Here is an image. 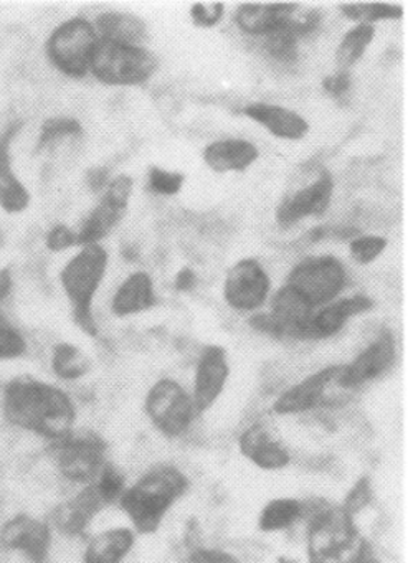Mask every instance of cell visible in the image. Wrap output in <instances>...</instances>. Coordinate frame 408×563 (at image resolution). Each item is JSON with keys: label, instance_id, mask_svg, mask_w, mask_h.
<instances>
[{"label": "cell", "instance_id": "obj_1", "mask_svg": "<svg viewBox=\"0 0 408 563\" xmlns=\"http://www.w3.org/2000/svg\"><path fill=\"white\" fill-rule=\"evenodd\" d=\"M4 413L15 427L52 443L70 434L77 421L70 395L32 375H21L5 385Z\"/></svg>", "mask_w": 408, "mask_h": 563}, {"label": "cell", "instance_id": "obj_2", "mask_svg": "<svg viewBox=\"0 0 408 563\" xmlns=\"http://www.w3.org/2000/svg\"><path fill=\"white\" fill-rule=\"evenodd\" d=\"M189 487V477L183 470L174 464H156L126 487L118 504L133 523L134 532L153 536Z\"/></svg>", "mask_w": 408, "mask_h": 563}, {"label": "cell", "instance_id": "obj_3", "mask_svg": "<svg viewBox=\"0 0 408 563\" xmlns=\"http://www.w3.org/2000/svg\"><path fill=\"white\" fill-rule=\"evenodd\" d=\"M110 269V252L104 245L80 246L58 273V283L71 309V319L88 338H98L95 299Z\"/></svg>", "mask_w": 408, "mask_h": 563}, {"label": "cell", "instance_id": "obj_4", "mask_svg": "<svg viewBox=\"0 0 408 563\" xmlns=\"http://www.w3.org/2000/svg\"><path fill=\"white\" fill-rule=\"evenodd\" d=\"M157 70L159 58L150 48L100 38L91 60L90 77L104 87L137 88L150 84Z\"/></svg>", "mask_w": 408, "mask_h": 563}, {"label": "cell", "instance_id": "obj_5", "mask_svg": "<svg viewBox=\"0 0 408 563\" xmlns=\"http://www.w3.org/2000/svg\"><path fill=\"white\" fill-rule=\"evenodd\" d=\"M100 37L93 21L74 15L55 25L44 45L48 65L68 80L90 77L91 60Z\"/></svg>", "mask_w": 408, "mask_h": 563}, {"label": "cell", "instance_id": "obj_6", "mask_svg": "<svg viewBox=\"0 0 408 563\" xmlns=\"http://www.w3.org/2000/svg\"><path fill=\"white\" fill-rule=\"evenodd\" d=\"M308 563H345L361 543L355 519L341 506L321 500L308 526Z\"/></svg>", "mask_w": 408, "mask_h": 563}, {"label": "cell", "instance_id": "obj_7", "mask_svg": "<svg viewBox=\"0 0 408 563\" xmlns=\"http://www.w3.org/2000/svg\"><path fill=\"white\" fill-rule=\"evenodd\" d=\"M144 411L151 424L169 440L184 437L197 418L192 397L174 378H161L151 385L144 398Z\"/></svg>", "mask_w": 408, "mask_h": 563}, {"label": "cell", "instance_id": "obj_8", "mask_svg": "<svg viewBox=\"0 0 408 563\" xmlns=\"http://www.w3.org/2000/svg\"><path fill=\"white\" fill-rule=\"evenodd\" d=\"M133 176L118 174L111 177L103 192L100 194L97 206L85 217L77 230L78 249L87 245H103L104 240L118 229L134 196Z\"/></svg>", "mask_w": 408, "mask_h": 563}, {"label": "cell", "instance_id": "obj_9", "mask_svg": "<svg viewBox=\"0 0 408 563\" xmlns=\"http://www.w3.org/2000/svg\"><path fill=\"white\" fill-rule=\"evenodd\" d=\"M286 283L298 289L312 308L319 309L341 298L349 283V273L338 256H308L289 269Z\"/></svg>", "mask_w": 408, "mask_h": 563}, {"label": "cell", "instance_id": "obj_10", "mask_svg": "<svg viewBox=\"0 0 408 563\" xmlns=\"http://www.w3.org/2000/svg\"><path fill=\"white\" fill-rule=\"evenodd\" d=\"M107 451L103 438L90 430H74L54 443L58 471L74 483H93L107 464Z\"/></svg>", "mask_w": 408, "mask_h": 563}, {"label": "cell", "instance_id": "obj_11", "mask_svg": "<svg viewBox=\"0 0 408 563\" xmlns=\"http://www.w3.org/2000/svg\"><path fill=\"white\" fill-rule=\"evenodd\" d=\"M273 282L265 266L253 258L236 260L223 279V299L233 311L250 314L260 311L272 296Z\"/></svg>", "mask_w": 408, "mask_h": 563}, {"label": "cell", "instance_id": "obj_12", "mask_svg": "<svg viewBox=\"0 0 408 563\" xmlns=\"http://www.w3.org/2000/svg\"><path fill=\"white\" fill-rule=\"evenodd\" d=\"M335 180L329 170H321L308 186L296 190L288 199L279 203L275 220L282 229H291L308 219L324 216L334 199Z\"/></svg>", "mask_w": 408, "mask_h": 563}, {"label": "cell", "instance_id": "obj_13", "mask_svg": "<svg viewBox=\"0 0 408 563\" xmlns=\"http://www.w3.org/2000/svg\"><path fill=\"white\" fill-rule=\"evenodd\" d=\"M397 342L390 331L381 332L367 347L362 349L349 364H342L335 384L345 390L361 388L377 380L394 365Z\"/></svg>", "mask_w": 408, "mask_h": 563}, {"label": "cell", "instance_id": "obj_14", "mask_svg": "<svg viewBox=\"0 0 408 563\" xmlns=\"http://www.w3.org/2000/svg\"><path fill=\"white\" fill-rule=\"evenodd\" d=\"M229 354L219 344H209L200 352L194 372L192 397L197 415L207 413L225 391L230 378Z\"/></svg>", "mask_w": 408, "mask_h": 563}, {"label": "cell", "instance_id": "obj_15", "mask_svg": "<svg viewBox=\"0 0 408 563\" xmlns=\"http://www.w3.org/2000/svg\"><path fill=\"white\" fill-rule=\"evenodd\" d=\"M21 130L22 123L15 121L0 133V212L11 217L27 212L32 203V192L15 170L12 154V144Z\"/></svg>", "mask_w": 408, "mask_h": 563}, {"label": "cell", "instance_id": "obj_16", "mask_svg": "<svg viewBox=\"0 0 408 563\" xmlns=\"http://www.w3.org/2000/svg\"><path fill=\"white\" fill-rule=\"evenodd\" d=\"M269 318L275 322L276 339L308 341L309 321L316 309L291 285L285 283L269 296Z\"/></svg>", "mask_w": 408, "mask_h": 563}, {"label": "cell", "instance_id": "obj_17", "mask_svg": "<svg viewBox=\"0 0 408 563\" xmlns=\"http://www.w3.org/2000/svg\"><path fill=\"white\" fill-rule=\"evenodd\" d=\"M342 364L326 365L319 371L312 372L308 377L299 380L298 384L286 388L275 401H273V413L276 415H301L315 410L324 401L329 387L338 382Z\"/></svg>", "mask_w": 408, "mask_h": 563}, {"label": "cell", "instance_id": "obj_18", "mask_svg": "<svg viewBox=\"0 0 408 563\" xmlns=\"http://www.w3.org/2000/svg\"><path fill=\"white\" fill-rule=\"evenodd\" d=\"M375 308V301L364 292L335 299L322 308L316 309L309 321L308 341H324L338 335L349 321L362 314H368Z\"/></svg>", "mask_w": 408, "mask_h": 563}, {"label": "cell", "instance_id": "obj_19", "mask_svg": "<svg viewBox=\"0 0 408 563\" xmlns=\"http://www.w3.org/2000/svg\"><path fill=\"white\" fill-rule=\"evenodd\" d=\"M239 450L245 460L262 471H282L291 463V454L268 424L256 421L239 438Z\"/></svg>", "mask_w": 408, "mask_h": 563}, {"label": "cell", "instance_id": "obj_20", "mask_svg": "<svg viewBox=\"0 0 408 563\" xmlns=\"http://www.w3.org/2000/svg\"><path fill=\"white\" fill-rule=\"evenodd\" d=\"M0 540L5 549L21 552L32 563H44L51 553L52 530L44 520L21 514L5 523Z\"/></svg>", "mask_w": 408, "mask_h": 563}, {"label": "cell", "instance_id": "obj_21", "mask_svg": "<svg viewBox=\"0 0 408 563\" xmlns=\"http://www.w3.org/2000/svg\"><path fill=\"white\" fill-rule=\"evenodd\" d=\"M242 113L253 123L268 131L276 140L299 143L308 136L311 124L298 111L269 101H253L245 104Z\"/></svg>", "mask_w": 408, "mask_h": 563}, {"label": "cell", "instance_id": "obj_22", "mask_svg": "<svg viewBox=\"0 0 408 563\" xmlns=\"http://www.w3.org/2000/svg\"><path fill=\"white\" fill-rule=\"evenodd\" d=\"M260 159V150L253 141L243 137H223L207 144L202 161L216 174H242Z\"/></svg>", "mask_w": 408, "mask_h": 563}, {"label": "cell", "instance_id": "obj_23", "mask_svg": "<svg viewBox=\"0 0 408 563\" xmlns=\"http://www.w3.org/2000/svg\"><path fill=\"white\" fill-rule=\"evenodd\" d=\"M299 11V4H240L233 19L242 34L265 38L285 29Z\"/></svg>", "mask_w": 408, "mask_h": 563}, {"label": "cell", "instance_id": "obj_24", "mask_svg": "<svg viewBox=\"0 0 408 563\" xmlns=\"http://www.w3.org/2000/svg\"><path fill=\"white\" fill-rule=\"evenodd\" d=\"M157 306L156 285L151 273L144 269L130 273L111 296L110 311L114 318L124 319L143 314Z\"/></svg>", "mask_w": 408, "mask_h": 563}, {"label": "cell", "instance_id": "obj_25", "mask_svg": "<svg viewBox=\"0 0 408 563\" xmlns=\"http://www.w3.org/2000/svg\"><path fill=\"white\" fill-rule=\"evenodd\" d=\"M107 507L93 484H88L77 496L55 510V523L67 536L77 537L87 532L95 517Z\"/></svg>", "mask_w": 408, "mask_h": 563}, {"label": "cell", "instance_id": "obj_26", "mask_svg": "<svg viewBox=\"0 0 408 563\" xmlns=\"http://www.w3.org/2000/svg\"><path fill=\"white\" fill-rule=\"evenodd\" d=\"M98 37L120 44L143 45L150 41V27L133 12L107 11L93 19Z\"/></svg>", "mask_w": 408, "mask_h": 563}, {"label": "cell", "instance_id": "obj_27", "mask_svg": "<svg viewBox=\"0 0 408 563\" xmlns=\"http://www.w3.org/2000/svg\"><path fill=\"white\" fill-rule=\"evenodd\" d=\"M136 543L130 527H113L95 536L84 553V563H123Z\"/></svg>", "mask_w": 408, "mask_h": 563}, {"label": "cell", "instance_id": "obj_28", "mask_svg": "<svg viewBox=\"0 0 408 563\" xmlns=\"http://www.w3.org/2000/svg\"><path fill=\"white\" fill-rule=\"evenodd\" d=\"M306 503L296 497H276L268 500L258 514V529L263 533L283 532L302 519Z\"/></svg>", "mask_w": 408, "mask_h": 563}, {"label": "cell", "instance_id": "obj_29", "mask_svg": "<svg viewBox=\"0 0 408 563\" xmlns=\"http://www.w3.org/2000/svg\"><path fill=\"white\" fill-rule=\"evenodd\" d=\"M377 27L371 24H354L339 41L334 52L338 70L351 71L374 44Z\"/></svg>", "mask_w": 408, "mask_h": 563}, {"label": "cell", "instance_id": "obj_30", "mask_svg": "<svg viewBox=\"0 0 408 563\" xmlns=\"http://www.w3.org/2000/svg\"><path fill=\"white\" fill-rule=\"evenodd\" d=\"M52 371L60 380L75 382L91 371V361L78 345L71 342H58L52 351Z\"/></svg>", "mask_w": 408, "mask_h": 563}, {"label": "cell", "instance_id": "obj_31", "mask_svg": "<svg viewBox=\"0 0 408 563\" xmlns=\"http://www.w3.org/2000/svg\"><path fill=\"white\" fill-rule=\"evenodd\" d=\"M85 128L81 121L68 114L51 117L41 124L37 136V151H45L52 144L65 140H78L84 137Z\"/></svg>", "mask_w": 408, "mask_h": 563}, {"label": "cell", "instance_id": "obj_32", "mask_svg": "<svg viewBox=\"0 0 408 563\" xmlns=\"http://www.w3.org/2000/svg\"><path fill=\"white\" fill-rule=\"evenodd\" d=\"M339 11L348 21L354 24H371L377 22L398 21L404 18L405 11L400 4H378V2H367V4H341Z\"/></svg>", "mask_w": 408, "mask_h": 563}, {"label": "cell", "instance_id": "obj_33", "mask_svg": "<svg viewBox=\"0 0 408 563\" xmlns=\"http://www.w3.org/2000/svg\"><path fill=\"white\" fill-rule=\"evenodd\" d=\"M29 351L27 338L9 318L8 309L0 308V362L18 361Z\"/></svg>", "mask_w": 408, "mask_h": 563}, {"label": "cell", "instance_id": "obj_34", "mask_svg": "<svg viewBox=\"0 0 408 563\" xmlns=\"http://www.w3.org/2000/svg\"><path fill=\"white\" fill-rule=\"evenodd\" d=\"M186 174L183 170L166 169L161 166H150L146 174V187L151 194L159 197H176L186 186Z\"/></svg>", "mask_w": 408, "mask_h": 563}, {"label": "cell", "instance_id": "obj_35", "mask_svg": "<svg viewBox=\"0 0 408 563\" xmlns=\"http://www.w3.org/2000/svg\"><path fill=\"white\" fill-rule=\"evenodd\" d=\"M388 246V239L377 233L357 235L349 242V256L359 266H368L377 262Z\"/></svg>", "mask_w": 408, "mask_h": 563}, {"label": "cell", "instance_id": "obj_36", "mask_svg": "<svg viewBox=\"0 0 408 563\" xmlns=\"http://www.w3.org/2000/svg\"><path fill=\"white\" fill-rule=\"evenodd\" d=\"M91 484H93L95 489L100 494L101 499H103L107 506L120 503L121 496H123L128 487L126 476H124L123 471L111 463L104 464L103 470L98 473V476L95 477Z\"/></svg>", "mask_w": 408, "mask_h": 563}, {"label": "cell", "instance_id": "obj_37", "mask_svg": "<svg viewBox=\"0 0 408 563\" xmlns=\"http://www.w3.org/2000/svg\"><path fill=\"white\" fill-rule=\"evenodd\" d=\"M227 14V5L223 2H197L190 5L189 18L192 24L199 29H213L223 21Z\"/></svg>", "mask_w": 408, "mask_h": 563}, {"label": "cell", "instance_id": "obj_38", "mask_svg": "<svg viewBox=\"0 0 408 563\" xmlns=\"http://www.w3.org/2000/svg\"><path fill=\"white\" fill-rule=\"evenodd\" d=\"M372 497H374V487H372L371 477L362 476L361 479L351 487L341 507L349 516L355 519V516L371 504Z\"/></svg>", "mask_w": 408, "mask_h": 563}, {"label": "cell", "instance_id": "obj_39", "mask_svg": "<svg viewBox=\"0 0 408 563\" xmlns=\"http://www.w3.org/2000/svg\"><path fill=\"white\" fill-rule=\"evenodd\" d=\"M45 249L51 253H64L78 249L77 230L67 223H55L45 235Z\"/></svg>", "mask_w": 408, "mask_h": 563}, {"label": "cell", "instance_id": "obj_40", "mask_svg": "<svg viewBox=\"0 0 408 563\" xmlns=\"http://www.w3.org/2000/svg\"><path fill=\"white\" fill-rule=\"evenodd\" d=\"M186 563H242L239 556L222 549L212 547H192Z\"/></svg>", "mask_w": 408, "mask_h": 563}, {"label": "cell", "instance_id": "obj_41", "mask_svg": "<svg viewBox=\"0 0 408 563\" xmlns=\"http://www.w3.org/2000/svg\"><path fill=\"white\" fill-rule=\"evenodd\" d=\"M321 87L322 90L326 91V95L335 98V100H341V98H344L345 95H348L349 91H351V71L335 70L334 74L328 75V77L322 78Z\"/></svg>", "mask_w": 408, "mask_h": 563}, {"label": "cell", "instance_id": "obj_42", "mask_svg": "<svg viewBox=\"0 0 408 563\" xmlns=\"http://www.w3.org/2000/svg\"><path fill=\"white\" fill-rule=\"evenodd\" d=\"M110 180L111 176L110 173H108L107 167H93V169L87 170V183L91 192H103L104 187L108 186Z\"/></svg>", "mask_w": 408, "mask_h": 563}, {"label": "cell", "instance_id": "obj_43", "mask_svg": "<svg viewBox=\"0 0 408 563\" xmlns=\"http://www.w3.org/2000/svg\"><path fill=\"white\" fill-rule=\"evenodd\" d=\"M345 563H382L381 559H378L377 552H375L374 547L371 545L368 540L362 539L361 543H359L357 550H355L354 555L348 560Z\"/></svg>", "mask_w": 408, "mask_h": 563}, {"label": "cell", "instance_id": "obj_44", "mask_svg": "<svg viewBox=\"0 0 408 563\" xmlns=\"http://www.w3.org/2000/svg\"><path fill=\"white\" fill-rule=\"evenodd\" d=\"M14 275H12L11 268L0 269V308L8 306L9 299L14 292Z\"/></svg>", "mask_w": 408, "mask_h": 563}, {"label": "cell", "instance_id": "obj_45", "mask_svg": "<svg viewBox=\"0 0 408 563\" xmlns=\"http://www.w3.org/2000/svg\"><path fill=\"white\" fill-rule=\"evenodd\" d=\"M197 276L196 272L189 266H184L179 273L176 275V282H174V288L179 292L192 291L194 286H196Z\"/></svg>", "mask_w": 408, "mask_h": 563}, {"label": "cell", "instance_id": "obj_46", "mask_svg": "<svg viewBox=\"0 0 408 563\" xmlns=\"http://www.w3.org/2000/svg\"><path fill=\"white\" fill-rule=\"evenodd\" d=\"M276 563H296L295 560L289 559V556H278V560H276Z\"/></svg>", "mask_w": 408, "mask_h": 563}]
</instances>
